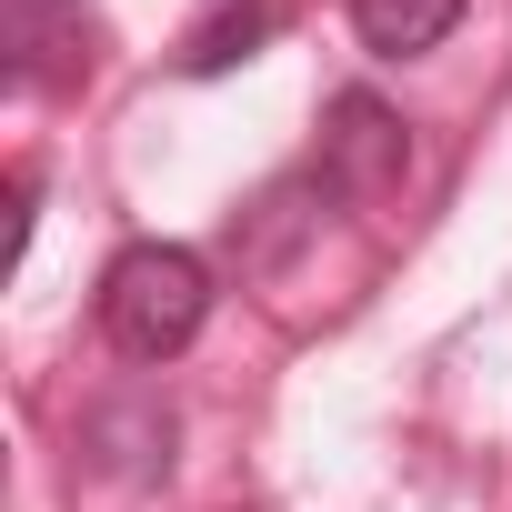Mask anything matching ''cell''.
<instances>
[{"instance_id":"obj_2","label":"cell","mask_w":512,"mask_h":512,"mask_svg":"<svg viewBox=\"0 0 512 512\" xmlns=\"http://www.w3.org/2000/svg\"><path fill=\"white\" fill-rule=\"evenodd\" d=\"M402 171H412V131H402L372 91H342L332 121H322V191L352 201V211H372V201L402 191Z\"/></svg>"},{"instance_id":"obj_4","label":"cell","mask_w":512,"mask_h":512,"mask_svg":"<svg viewBox=\"0 0 512 512\" xmlns=\"http://www.w3.org/2000/svg\"><path fill=\"white\" fill-rule=\"evenodd\" d=\"M272 0H241V11H221L201 41H191V71H221V61H251V41H272Z\"/></svg>"},{"instance_id":"obj_3","label":"cell","mask_w":512,"mask_h":512,"mask_svg":"<svg viewBox=\"0 0 512 512\" xmlns=\"http://www.w3.org/2000/svg\"><path fill=\"white\" fill-rule=\"evenodd\" d=\"M462 11H472V0H352V31H362L382 61H412V51L452 41Z\"/></svg>"},{"instance_id":"obj_1","label":"cell","mask_w":512,"mask_h":512,"mask_svg":"<svg viewBox=\"0 0 512 512\" xmlns=\"http://www.w3.org/2000/svg\"><path fill=\"white\" fill-rule=\"evenodd\" d=\"M201 322H211L201 251H181V241H131L121 262L101 272V332H111L121 362H171V352H191Z\"/></svg>"}]
</instances>
